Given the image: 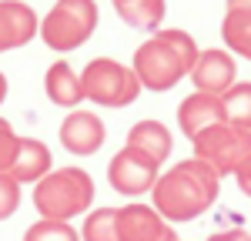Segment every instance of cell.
Returning <instances> with one entry per match:
<instances>
[{
  "mask_svg": "<svg viewBox=\"0 0 251 241\" xmlns=\"http://www.w3.org/2000/svg\"><path fill=\"white\" fill-rule=\"evenodd\" d=\"M218 188H221V178L204 161H177L171 171L157 174L154 188H151V208L168 224L194 221L218 201Z\"/></svg>",
  "mask_w": 251,
  "mask_h": 241,
  "instance_id": "1",
  "label": "cell"
},
{
  "mask_svg": "<svg viewBox=\"0 0 251 241\" xmlns=\"http://www.w3.org/2000/svg\"><path fill=\"white\" fill-rule=\"evenodd\" d=\"M198 60V44L188 30H157L134 50V77L148 91H171L181 77H188Z\"/></svg>",
  "mask_w": 251,
  "mask_h": 241,
  "instance_id": "2",
  "label": "cell"
},
{
  "mask_svg": "<svg viewBox=\"0 0 251 241\" xmlns=\"http://www.w3.org/2000/svg\"><path fill=\"white\" fill-rule=\"evenodd\" d=\"M94 201V181L84 168H60L47 171L34 188V208L40 218L71 221L74 215H84Z\"/></svg>",
  "mask_w": 251,
  "mask_h": 241,
  "instance_id": "3",
  "label": "cell"
},
{
  "mask_svg": "<svg viewBox=\"0 0 251 241\" xmlns=\"http://www.w3.org/2000/svg\"><path fill=\"white\" fill-rule=\"evenodd\" d=\"M80 91H84L87 100H94L100 107H127L141 94V80L121 60L94 57L80 74Z\"/></svg>",
  "mask_w": 251,
  "mask_h": 241,
  "instance_id": "4",
  "label": "cell"
},
{
  "mask_svg": "<svg viewBox=\"0 0 251 241\" xmlns=\"http://www.w3.org/2000/svg\"><path fill=\"white\" fill-rule=\"evenodd\" d=\"M97 30L94 0H57L40 20V37L50 50H74Z\"/></svg>",
  "mask_w": 251,
  "mask_h": 241,
  "instance_id": "5",
  "label": "cell"
},
{
  "mask_svg": "<svg viewBox=\"0 0 251 241\" xmlns=\"http://www.w3.org/2000/svg\"><path fill=\"white\" fill-rule=\"evenodd\" d=\"M191 144H194V158L204 161L218 178H228L251 154V131H241L231 124H214L208 131H201Z\"/></svg>",
  "mask_w": 251,
  "mask_h": 241,
  "instance_id": "6",
  "label": "cell"
},
{
  "mask_svg": "<svg viewBox=\"0 0 251 241\" xmlns=\"http://www.w3.org/2000/svg\"><path fill=\"white\" fill-rule=\"evenodd\" d=\"M157 174H161V168L148 154L134 151V147L117 151L114 158H111V164H107V181H111V188H114L117 194H124V198L148 194L154 188Z\"/></svg>",
  "mask_w": 251,
  "mask_h": 241,
  "instance_id": "7",
  "label": "cell"
},
{
  "mask_svg": "<svg viewBox=\"0 0 251 241\" xmlns=\"http://www.w3.org/2000/svg\"><path fill=\"white\" fill-rule=\"evenodd\" d=\"M117 235H121V241H177V231L151 204L117 208Z\"/></svg>",
  "mask_w": 251,
  "mask_h": 241,
  "instance_id": "8",
  "label": "cell"
},
{
  "mask_svg": "<svg viewBox=\"0 0 251 241\" xmlns=\"http://www.w3.org/2000/svg\"><path fill=\"white\" fill-rule=\"evenodd\" d=\"M234 74H238V67H234L231 54L221 50V47H208V50H198V60H194V67H191L188 77H191L194 91L221 97V94L234 84Z\"/></svg>",
  "mask_w": 251,
  "mask_h": 241,
  "instance_id": "9",
  "label": "cell"
},
{
  "mask_svg": "<svg viewBox=\"0 0 251 241\" xmlns=\"http://www.w3.org/2000/svg\"><path fill=\"white\" fill-rule=\"evenodd\" d=\"M104 138H107L104 120L91 111H71L60 124V144L71 154H94V151H100Z\"/></svg>",
  "mask_w": 251,
  "mask_h": 241,
  "instance_id": "10",
  "label": "cell"
},
{
  "mask_svg": "<svg viewBox=\"0 0 251 241\" xmlns=\"http://www.w3.org/2000/svg\"><path fill=\"white\" fill-rule=\"evenodd\" d=\"M37 34V14L24 0H0V50H17Z\"/></svg>",
  "mask_w": 251,
  "mask_h": 241,
  "instance_id": "11",
  "label": "cell"
},
{
  "mask_svg": "<svg viewBox=\"0 0 251 241\" xmlns=\"http://www.w3.org/2000/svg\"><path fill=\"white\" fill-rule=\"evenodd\" d=\"M177 124H181V131H184L191 141L198 138L201 131L214 127V124H225V107H221V97L194 91L191 97L181 100V107H177Z\"/></svg>",
  "mask_w": 251,
  "mask_h": 241,
  "instance_id": "12",
  "label": "cell"
},
{
  "mask_svg": "<svg viewBox=\"0 0 251 241\" xmlns=\"http://www.w3.org/2000/svg\"><path fill=\"white\" fill-rule=\"evenodd\" d=\"M124 147H134L141 154H148V158L161 168L164 161L171 158L174 141H171V131H168L161 120H137L134 127L127 131V144H124Z\"/></svg>",
  "mask_w": 251,
  "mask_h": 241,
  "instance_id": "13",
  "label": "cell"
},
{
  "mask_svg": "<svg viewBox=\"0 0 251 241\" xmlns=\"http://www.w3.org/2000/svg\"><path fill=\"white\" fill-rule=\"evenodd\" d=\"M44 91L47 97L54 100L57 107H74L84 100V91H80V77L74 74V67L67 60H54L44 74Z\"/></svg>",
  "mask_w": 251,
  "mask_h": 241,
  "instance_id": "14",
  "label": "cell"
},
{
  "mask_svg": "<svg viewBox=\"0 0 251 241\" xmlns=\"http://www.w3.org/2000/svg\"><path fill=\"white\" fill-rule=\"evenodd\" d=\"M50 171V147L37 138H20V151H17V161L10 168V178L14 181H34L37 184L44 174Z\"/></svg>",
  "mask_w": 251,
  "mask_h": 241,
  "instance_id": "15",
  "label": "cell"
},
{
  "mask_svg": "<svg viewBox=\"0 0 251 241\" xmlns=\"http://www.w3.org/2000/svg\"><path fill=\"white\" fill-rule=\"evenodd\" d=\"M114 7H117V17L134 30H157L161 17H164V0H124Z\"/></svg>",
  "mask_w": 251,
  "mask_h": 241,
  "instance_id": "16",
  "label": "cell"
},
{
  "mask_svg": "<svg viewBox=\"0 0 251 241\" xmlns=\"http://www.w3.org/2000/svg\"><path fill=\"white\" fill-rule=\"evenodd\" d=\"M221 40L231 47L234 54L251 60V10H225Z\"/></svg>",
  "mask_w": 251,
  "mask_h": 241,
  "instance_id": "17",
  "label": "cell"
},
{
  "mask_svg": "<svg viewBox=\"0 0 251 241\" xmlns=\"http://www.w3.org/2000/svg\"><path fill=\"white\" fill-rule=\"evenodd\" d=\"M221 107H225V124L251 131V80L248 84L234 80L231 87L221 94Z\"/></svg>",
  "mask_w": 251,
  "mask_h": 241,
  "instance_id": "18",
  "label": "cell"
},
{
  "mask_svg": "<svg viewBox=\"0 0 251 241\" xmlns=\"http://www.w3.org/2000/svg\"><path fill=\"white\" fill-rule=\"evenodd\" d=\"M80 241H121V235H117V208H94L84 218Z\"/></svg>",
  "mask_w": 251,
  "mask_h": 241,
  "instance_id": "19",
  "label": "cell"
},
{
  "mask_svg": "<svg viewBox=\"0 0 251 241\" xmlns=\"http://www.w3.org/2000/svg\"><path fill=\"white\" fill-rule=\"evenodd\" d=\"M24 241H80V235L67 224V221L40 218L24 231Z\"/></svg>",
  "mask_w": 251,
  "mask_h": 241,
  "instance_id": "20",
  "label": "cell"
},
{
  "mask_svg": "<svg viewBox=\"0 0 251 241\" xmlns=\"http://www.w3.org/2000/svg\"><path fill=\"white\" fill-rule=\"evenodd\" d=\"M17 151H20V134H14L10 120L0 118V174H10V168L17 161Z\"/></svg>",
  "mask_w": 251,
  "mask_h": 241,
  "instance_id": "21",
  "label": "cell"
},
{
  "mask_svg": "<svg viewBox=\"0 0 251 241\" xmlns=\"http://www.w3.org/2000/svg\"><path fill=\"white\" fill-rule=\"evenodd\" d=\"M20 208V181L0 174V221H7Z\"/></svg>",
  "mask_w": 251,
  "mask_h": 241,
  "instance_id": "22",
  "label": "cell"
},
{
  "mask_svg": "<svg viewBox=\"0 0 251 241\" xmlns=\"http://www.w3.org/2000/svg\"><path fill=\"white\" fill-rule=\"evenodd\" d=\"M234 181H238V188H241V194L251 198V154L241 161V168L234 171Z\"/></svg>",
  "mask_w": 251,
  "mask_h": 241,
  "instance_id": "23",
  "label": "cell"
},
{
  "mask_svg": "<svg viewBox=\"0 0 251 241\" xmlns=\"http://www.w3.org/2000/svg\"><path fill=\"white\" fill-rule=\"evenodd\" d=\"M208 241H251V235L245 231V228H228V231H218V235H211Z\"/></svg>",
  "mask_w": 251,
  "mask_h": 241,
  "instance_id": "24",
  "label": "cell"
},
{
  "mask_svg": "<svg viewBox=\"0 0 251 241\" xmlns=\"http://www.w3.org/2000/svg\"><path fill=\"white\" fill-rule=\"evenodd\" d=\"M228 10H251V0H228Z\"/></svg>",
  "mask_w": 251,
  "mask_h": 241,
  "instance_id": "25",
  "label": "cell"
},
{
  "mask_svg": "<svg viewBox=\"0 0 251 241\" xmlns=\"http://www.w3.org/2000/svg\"><path fill=\"white\" fill-rule=\"evenodd\" d=\"M3 97H7V77H3V71H0V104H3Z\"/></svg>",
  "mask_w": 251,
  "mask_h": 241,
  "instance_id": "26",
  "label": "cell"
},
{
  "mask_svg": "<svg viewBox=\"0 0 251 241\" xmlns=\"http://www.w3.org/2000/svg\"><path fill=\"white\" fill-rule=\"evenodd\" d=\"M114 3H124V0H114Z\"/></svg>",
  "mask_w": 251,
  "mask_h": 241,
  "instance_id": "27",
  "label": "cell"
}]
</instances>
